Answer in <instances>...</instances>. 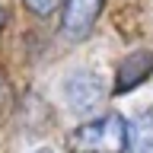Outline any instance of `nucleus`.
<instances>
[{"instance_id": "1", "label": "nucleus", "mask_w": 153, "mask_h": 153, "mask_svg": "<svg viewBox=\"0 0 153 153\" xmlns=\"http://www.w3.org/2000/svg\"><path fill=\"white\" fill-rule=\"evenodd\" d=\"M67 150L70 153H124L128 150V121L118 112L89 118L67 134Z\"/></svg>"}, {"instance_id": "2", "label": "nucleus", "mask_w": 153, "mask_h": 153, "mask_svg": "<svg viewBox=\"0 0 153 153\" xmlns=\"http://www.w3.org/2000/svg\"><path fill=\"white\" fill-rule=\"evenodd\" d=\"M102 13V0H64L61 29L67 38H86Z\"/></svg>"}, {"instance_id": "3", "label": "nucleus", "mask_w": 153, "mask_h": 153, "mask_svg": "<svg viewBox=\"0 0 153 153\" xmlns=\"http://www.w3.org/2000/svg\"><path fill=\"white\" fill-rule=\"evenodd\" d=\"M147 76H153V51L150 48H137V51H131V54L121 61V67H118L115 96H124V93H131V89H137Z\"/></svg>"}, {"instance_id": "4", "label": "nucleus", "mask_w": 153, "mask_h": 153, "mask_svg": "<svg viewBox=\"0 0 153 153\" xmlns=\"http://www.w3.org/2000/svg\"><path fill=\"white\" fill-rule=\"evenodd\" d=\"M64 99L67 105L74 108V112H89L96 105L102 102V83H99V76L93 74H74L70 80L64 83Z\"/></svg>"}, {"instance_id": "5", "label": "nucleus", "mask_w": 153, "mask_h": 153, "mask_svg": "<svg viewBox=\"0 0 153 153\" xmlns=\"http://www.w3.org/2000/svg\"><path fill=\"white\" fill-rule=\"evenodd\" d=\"M128 153H153V112H140L128 124Z\"/></svg>"}, {"instance_id": "6", "label": "nucleus", "mask_w": 153, "mask_h": 153, "mask_svg": "<svg viewBox=\"0 0 153 153\" xmlns=\"http://www.w3.org/2000/svg\"><path fill=\"white\" fill-rule=\"evenodd\" d=\"M64 0H26V7L35 13V16H48V13H54Z\"/></svg>"}, {"instance_id": "7", "label": "nucleus", "mask_w": 153, "mask_h": 153, "mask_svg": "<svg viewBox=\"0 0 153 153\" xmlns=\"http://www.w3.org/2000/svg\"><path fill=\"white\" fill-rule=\"evenodd\" d=\"M0 99H7V86H3V76H0Z\"/></svg>"}, {"instance_id": "8", "label": "nucleus", "mask_w": 153, "mask_h": 153, "mask_svg": "<svg viewBox=\"0 0 153 153\" xmlns=\"http://www.w3.org/2000/svg\"><path fill=\"white\" fill-rule=\"evenodd\" d=\"M3 22H7V10L0 7V29H3Z\"/></svg>"}, {"instance_id": "9", "label": "nucleus", "mask_w": 153, "mask_h": 153, "mask_svg": "<svg viewBox=\"0 0 153 153\" xmlns=\"http://www.w3.org/2000/svg\"><path fill=\"white\" fill-rule=\"evenodd\" d=\"M35 153H51V150H35Z\"/></svg>"}]
</instances>
